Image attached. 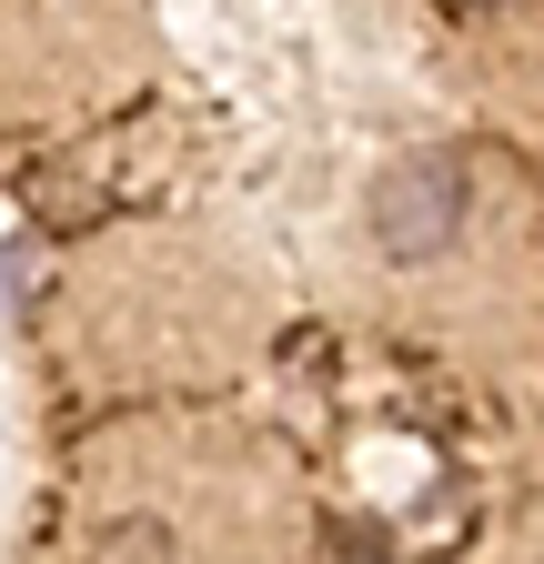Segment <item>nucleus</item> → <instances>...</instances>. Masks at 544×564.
<instances>
[{
    "instance_id": "f03ea898",
    "label": "nucleus",
    "mask_w": 544,
    "mask_h": 564,
    "mask_svg": "<svg viewBox=\"0 0 544 564\" xmlns=\"http://www.w3.org/2000/svg\"><path fill=\"white\" fill-rule=\"evenodd\" d=\"M41 282H51V242H41V232H21V242H11V303H31Z\"/></svg>"
},
{
    "instance_id": "f257e3e1",
    "label": "nucleus",
    "mask_w": 544,
    "mask_h": 564,
    "mask_svg": "<svg viewBox=\"0 0 544 564\" xmlns=\"http://www.w3.org/2000/svg\"><path fill=\"white\" fill-rule=\"evenodd\" d=\"M464 223H474L464 152H403L373 182V242H383V262H434V252L464 242Z\"/></svg>"
}]
</instances>
